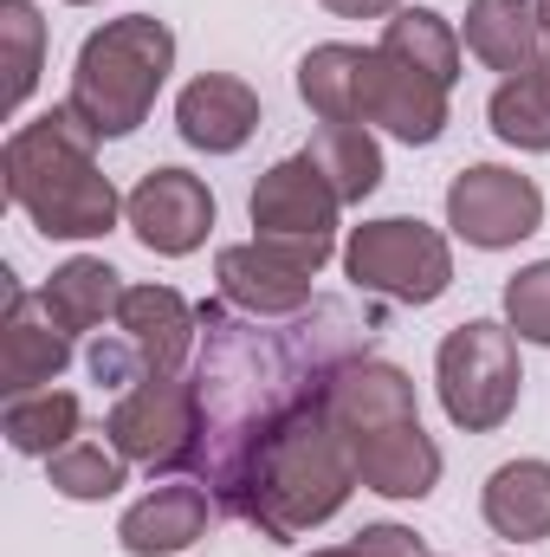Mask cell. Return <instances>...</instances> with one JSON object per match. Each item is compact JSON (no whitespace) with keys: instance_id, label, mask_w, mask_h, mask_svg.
<instances>
[{"instance_id":"cell-1","label":"cell","mask_w":550,"mask_h":557,"mask_svg":"<svg viewBox=\"0 0 550 557\" xmlns=\"http://www.w3.org/2000/svg\"><path fill=\"white\" fill-rule=\"evenodd\" d=\"M260 324L266 318H227L221 305H201V441L188 473L227 519L266 545H291L330 525L363 486L357 454L330 416V370L363 350V324L337 298L278 318V331Z\"/></svg>"},{"instance_id":"cell-2","label":"cell","mask_w":550,"mask_h":557,"mask_svg":"<svg viewBox=\"0 0 550 557\" xmlns=\"http://www.w3.org/2000/svg\"><path fill=\"white\" fill-rule=\"evenodd\" d=\"M98 143L104 137L72 104H52L46 117L20 124L0 149L7 201L46 240H104L124 221V195L98 169Z\"/></svg>"},{"instance_id":"cell-3","label":"cell","mask_w":550,"mask_h":557,"mask_svg":"<svg viewBox=\"0 0 550 557\" xmlns=\"http://www.w3.org/2000/svg\"><path fill=\"white\" fill-rule=\"evenodd\" d=\"M168 72H175V33H168V20H155V13H124V20H104V26L78 46L65 104H72L104 143H117V137H130V131L149 124V111H155Z\"/></svg>"},{"instance_id":"cell-4","label":"cell","mask_w":550,"mask_h":557,"mask_svg":"<svg viewBox=\"0 0 550 557\" xmlns=\"http://www.w3.org/2000/svg\"><path fill=\"white\" fill-rule=\"evenodd\" d=\"M434 389H440V409L460 434H499L518 416V389H525L518 331L505 318L453 324L434 350Z\"/></svg>"},{"instance_id":"cell-5","label":"cell","mask_w":550,"mask_h":557,"mask_svg":"<svg viewBox=\"0 0 550 557\" xmlns=\"http://www.w3.org/2000/svg\"><path fill=\"white\" fill-rule=\"evenodd\" d=\"M343 278L370 298H389V305H434L447 298L453 285V247L440 227L414 221V214H383V221H363L350 227L343 240Z\"/></svg>"},{"instance_id":"cell-6","label":"cell","mask_w":550,"mask_h":557,"mask_svg":"<svg viewBox=\"0 0 550 557\" xmlns=\"http://www.w3.org/2000/svg\"><path fill=\"white\" fill-rule=\"evenodd\" d=\"M104 441L130 467L188 473L195 441H201V389H195V376H149L137 389H124L117 409L104 416Z\"/></svg>"},{"instance_id":"cell-7","label":"cell","mask_w":550,"mask_h":557,"mask_svg":"<svg viewBox=\"0 0 550 557\" xmlns=\"http://www.w3.org/2000/svg\"><path fill=\"white\" fill-rule=\"evenodd\" d=\"M330 253H343V247L240 240V247H221L214 253V278H221V298L240 318H298V311L317 305V285L311 278L330 267Z\"/></svg>"},{"instance_id":"cell-8","label":"cell","mask_w":550,"mask_h":557,"mask_svg":"<svg viewBox=\"0 0 550 557\" xmlns=\"http://www.w3.org/2000/svg\"><path fill=\"white\" fill-rule=\"evenodd\" d=\"M447 227L479 253H505L545 227V188L505 162H473L447 182Z\"/></svg>"},{"instance_id":"cell-9","label":"cell","mask_w":550,"mask_h":557,"mask_svg":"<svg viewBox=\"0 0 550 557\" xmlns=\"http://www.w3.org/2000/svg\"><path fill=\"white\" fill-rule=\"evenodd\" d=\"M447 117H453V91L447 85H434L427 72L389 59L383 46H363V65H357V124L389 131L409 149H427V143L447 137Z\"/></svg>"},{"instance_id":"cell-10","label":"cell","mask_w":550,"mask_h":557,"mask_svg":"<svg viewBox=\"0 0 550 557\" xmlns=\"http://www.w3.org/2000/svg\"><path fill=\"white\" fill-rule=\"evenodd\" d=\"M253 240H298V247H337V188L324 182V169L311 162V149L273 162L260 182H253Z\"/></svg>"},{"instance_id":"cell-11","label":"cell","mask_w":550,"mask_h":557,"mask_svg":"<svg viewBox=\"0 0 550 557\" xmlns=\"http://www.w3.org/2000/svg\"><path fill=\"white\" fill-rule=\"evenodd\" d=\"M124 221L155 260H188L214 234V188L188 169H149L124 195Z\"/></svg>"},{"instance_id":"cell-12","label":"cell","mask_w":550,"mask_h":557,"mask_svg":"<svg viewBox=\"0 0 550 557\" xmlns=\"http://www.w3.org/2000/svg\"><path fill=\"white\" fill-rule=\"evenodd\" d=\"M0 278H7V318H0V389H7V396H26V389H46V383L65 376L78 337L46 311L39 292H26L13 273H0Z\"/></svg>"},{"instance_id":"cell-13","label":"cell","mask_w":550,"mask_h":557,"mask_svg":"<svg viewBox=\"0 0 550 557\" xmlns=\"http://www.w3.org/2000/svg\"><path fill=\"white\" fill-rule=\"evenodd\" d=\"M111 331L130 344L142 383H149V376H182V363H188V350H195V337H201V311H195L175 285H130Z\"/></svg>"},{"instance_id":"cell-14","label":"cell","mask_w":550,"mask_h":557,"mask_svg":"<svg viewBox=\"0 0 550 557\" xmlns=\"http://www.w3.org/2000/svg\"><path fill=\"white\" fill-rule=\"evenodd\" d=\"M175 131L201 156H234L260 131V91L247 78H234V72H201L175 98Z\"/></svg>"},{"instance_id":"cell-15","label":"cell","mask_w":550,"mask_h":557,"mask_svg":"<svg viewBox=\"0 0 550 557\" xmlns=\"http://www.w3.org/2000/svg\"><path fill=\"white\" fill-rule=\"evenodd\" d=\"M214 512L221 506H214V493L201 480H168V486H155L149 499H137L117 519V545L130 557H175V552H188V545H201V532H208Z\"/></svg>"},{"instance_id":"cell-16","label":"cell","mask_w":550,"mask_h":557,"mask_svg":"<svg viewBox=\"0 0 550 557\" xmlns=\"http://www.w3.org/2000/svg\"><path fill=\"white\" fill-rule=\"evenodd\" d=\"M350 454H357L363 493H383V499H427V493L440 486V447H434V434L421 428V416L350 441Z\"/></svg>"},{"instance_id":"cell-17","label":"cell","mask_w":550,"mask_h":557,"mask_svg":"<svg viewBox=\"0 0 550 557\" xmlns=\"http://www.w3.org/2000/svg\"><path fill=\"white\" fill-rule=\"evenodd\" d=\"M466 52L499 72V78H525L545 59V20L538 0H466V26H460Z\"/></svg>"},{"instance_id":"cell-18","label":"cell","mask_w":550,"mask_h":557,"mask_svg":"<svg viewBox=\"0 0 550 557\" xmlns=\"http://www.w3.org/2000/svg\"><path fill=\"white\" fill-rule=\"evenodd\" d=\"M124 273L111 267V260H91V253H78V260H65L59 273L39 285V298H46V311L72 331V337H98L104 324H117V311H124Z\"/></svg>"},{"instance_id":"cell-19","label":"cell","mask_w":550,"mask_h":557,"mask_svg":"<svg viewBox=\"0 0 550 557\" xmlns=\"http://www.w3.org/2000/svg\"><path fill=\"white\" fill-rule=\"evenodd\" d=\"M479 512H486L492 539H505V545H538V539H550V460H505L486 480Z\"/></svg>"},{"instance_id":"cell-20","label":"cell","mask_w":550,"mask_h":557,"mask_svg":"<svg viewBox=\"0 0 550 557\" xmlns=\"http://www.w3.org/2000/svg\"><path fill=\"white\" fill-rule=\"evenodd\" d=\"M78 428H85V403L72 389H52V383L46 389H26V396H7V409H0L7 447L26 454V460H52L59 447L78 441Z\"/></svg>"},{"instance_id":"cell-21","label":"cell","mask_w":550,"mask_h":557,"mask_svg":"<svg viewBox=\"0 0 550 557\" xmlns=\"http://www.w3.org/2000/svg\"><path fill=\"white\" fill-rule=\"evenodd\" d=\"M389 59H402L414 72H427L434 85H460V52H466V39H460V26L447 20V13H434V7H402L396 20H383V39H376Z\"/></svg>"},{"instance_id":"cell-22","label":"cell","mask_w":550,"mask_h":557,"mask_svg":"<svg viewBox=\"0 0 550 557\" xmlns=\"http://www.w3.org/2000/svg\"><path fill=\"white\" fill-rule=\"evenodd\" d=\"M311 162L324 169V182L337 188V201L343 208H357V201H370L376 188H383V143L370 124H317V137H311Z\"/></svg>"},{"instance_id":"cell-23","label":"cell","mask_w":550,"mask_h":557,"mask_svg":"<svg viewBox=\"0 0 550 557\" xmlns=\"http://www.w3.org/2000/svg\"><path fill=\"white\" fill-rule=\"evenodd\" d=\"M357 65H363V46H311L298 59V98L317 124H357Z\"/></svg>"},{"instance_id":"cell-24","label":"cell","mask_w":550,"mask_h":557,"mask_svg":"<svg viewBox=\"0 0 550 557\" xmlns=\"http://www.w3.org/2000/svg\"><path fill=\"white\" fill-rule=\"evenodd\" d=\"M46 480H52V493H59V499L98 506V499H117V493L130 486V460H124L111 441L78 434L72 447H59V454L46 460Z\"/></svg>"},{"instance_id":"cell-25","label":"cell","mask_w":550,"mask_h":557,"mask_svg":"<svg viewBox=\"0 0 550 557\" xmlns=\"http://www.w3.org/2000/svg\"><path fill=\"white\" fill-rule=\"evenodd\" d=\"M486 117H492V137L499 143L532 149V156H550V91L538 85V72H525V78H499Z\"/></svg>"},{"instance_id":"cell-26","label":"cell","mask_w":550,"mask_h":557,"mask_svg":"<svg viewBox=\"0 0 550 557\" xmlns=\"http://www.w3.org/2000/svg\"><path fill=\"white\" fill-rule=\"evenodd\" d=\"M0 52H7V111H20L46 72V20L33 0H0Z\"/></svg>"},{"instance_id":"cell-27","label":"cell","mask_w":550,"mask_h":557,"mask_svg":"<svg viewBox=\"0 0 550 557\" xmlns=\"http://www.w3.org/2000/svg\"><path fill=\"white\" fill-rule=\"evenodd\" d=\"M505 324L518 331V344L550 350V260H532L505 278Z\"/></svg>"},{"instance_id":"cell-28","label":"cell","mask_w":550,"mask_h":557,"mask_svg":"<svg viewBox=\"0 0 550 557\" xmlns=\"http://www.w3.org/2000/svg\"><path fill=\"white\" fill-rule=\"evenodd\" d=\"M350 552L357 557H427V545L414 539L409 525H363L350 539Z\"/></svg>"},{"instance_id":"cell-29","label":"cell","mask_w":550,"mask_h":557,"mask_svg":"<svg viewBox=\"0 0 550 557\" xmlns=\"http://www.w3.org/2000/svg\"><path fill=\"white\" fill-rule=\"evenodd\" d=\"M337 20H396L402 13V0H324Z\"/></svg>"},{"instance_id":"cell-30","label":"cell","mask_w":550,"mask_h":557,"mask_svg":"<svg viewBox=\"0 0 550 557\" xmlns=\"http://www.w3.org/2000/svg\"><path fill=\"white\" fill-rule=\"evenodd\" d=\"M538 85L550 91V46H545V59H538Z\"/></svg>"},{"instance_id":"cell-31","label":"cell","mask_w":550,"mask_h":557,"mask_svg":"<svg viewBox=\"0 0 550 557\" xmlns=\"http://www.w3.org/2000/svg\"><path fill=\"white\" fill-rule=\"evenodd\" d=\"M311 557H357L350 545H330V552H311Z\"/></svg>"},{"instance_id":"cell-32","label":"cell","mask_w":550,"mask_h":557,"mask_svg":"<svg viewBox=\"0 0 550 557\" xmlns=\"http://www.w3.org/2000/svg\"><path fill=\"white\" fill-rule=\"evenodd\" d=\"M538 20H545V46H550V0H538Z\"/></svg>"},{"instance_id":"cell-33","label":"cell","mask_w":550,"mask_h":557,"mask_svg":"<svg viewBox=\"0 0 550 557\" xmlns=\"http://www.w3.org/2000/svg\"><path fill=\"white\" fill-rule=\"evenodd\" d=\"M65 7H98V0H65Z\"/></svg>"},{"instance_id":"cell-34","label":"cell","mask_w":550,"mask_h":557,"mask_svg":"<svg viewBox=\"0 0 550 557\" xmlns=\"http://www.w3.org/2000/svg\"><path fill=\"white\" fill-rule=\"evenodd\" d=\"M427 557H434V552H427Z\"/></svg>"}]
</instances>
